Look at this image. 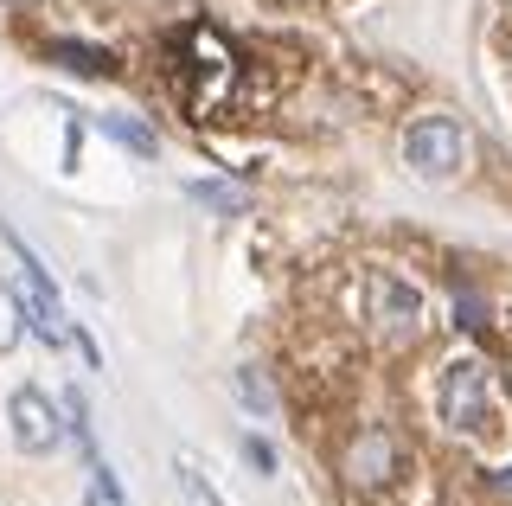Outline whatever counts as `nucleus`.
Instances as JSON below:
<instances>
[{"label": "nucleus", "mask_w": 512, "mask_h": 506, "mask_svg": "<svg viewBox=\"0 0 512 506\" xmlns=\"http://www.w3.org/2000/svg\"><path fill=\"white\" fill-rule=\"evenodd\" d=\"M340 468H346V487H359V494H378V487H391L397 468H404V442H397L391 430H359V436L346 442Z\"/></svg>", "instance_id": "obj_5"}, {"label": "nucleus", "mask_w": 512, "mask_h": 506, "mask_svg": "<svg viewBox=\"0 0 512 506\" xmlns=\"http://www.w3.org/2000/svg\"><path fill=\"white\" fill-rule=\"evenodd\" d=\"M45 58H52V65H64L71 77H116V71H122L109 45H84V39H52V45H45Z\"/></svg>", "instance_id": "obj_7"}, {"label": "nucleus", "mask_w": 512, "mask_h": 506, "mask_svg": "<svg viewBox=\"0 0 512 506\" xmlns=\"http://www.w3.org/2000/svg\"><path fill=\"white\" fill-rule=\"evenodd\" d=\"M404 161L423 180H455L468 167V129L455 116H416L404 129Z\"/></svg>", "instance_id": "obj_2"}, {"label": "nucleus", "mask_w": 512, "mask_h": 506, "mask_svg": "<svg viewBox=\"0 0 512 506\" xmlns=\"http://www.w3.org/2000/svg\"><path fill=\"white\" fill-rule=\"evenodd\" d=\"M20 334H26L20 289H0V353H7V346H20Z\"/></svg>", "instance_id": "obj_10"}, {"label": "nucleus", "mask_w": 512, "mask_h": 506, "mask_svg": "<svg viewBox=\"0 0 512 506\" xmlns=\"http://www.w3.org/2000/svg\"><path fill=\"white\" fill-rule=\"evenodd\" d=\"M372 334L384 353H410L423 334V295L404 276H372Z\"/></svg>", "instance_id": "obj_4"}, {"label": "nucleus", "mask_w": 512, "mask_h": 506, "mask_svg": "<svg viewBox=\"0 0 512 506\" xmlns=\"http://www.w3.org/2000/svg\"><path fill=\"white\" fill-rule=\"evenodd\" d=\"M442 423L448 430H468V436H487L493 430V398H487V366L480 359H455V366L442 372Z\"/></svg>", "instance_id": "obj_3"}, {"label": "nucleus", "mask_w": 512, "mask_h": 506, "mask_svg": "<svg viewBox=\"0 0 512 506\" xmlns=\"http://www.w3.org/2000/svg\"><path fill=\"white\" fill-rule=\"evenodd\" d=\"M103 135H109V141H122L128 154H154V135L141 129V122H128V116H103Z\"/></svg>", "instance_id": "obj_11"}, {"label": "nucleus", "mask_w": 512, "mask_h": 506, "mask_svg": "<svg viewBox=\"0 0 512 506\" xmlns=\"http://www.w3.org/2000/svg\"><path fill=\"white\" fill-rule=\"evenodd\" d=\"M237 52L224 45L218 26H186L180 39H173V77H180L186 103L199 109V116H224V103H231L237 90Z\"/></svg>", "instance_id": "obj_1"}, {"label": "nucleus", "mask_w": 512, "mask_h": 506, "mask_svg": "<svg viewBox=\"0 0 512 506\" xmlns=\"http://www.w3.org/2000/svg\"><path fill=\"white\" fill-rule=\"evenodd\" d=\"M7 430H13V442H20L26 455H45V449H58L64 423H58V404L45 398V391L20 385V391L7 398Z\"/></svg>", "instance_id": "obj_6"}, {"label": "nucleus", "mask_w": 512, "mask_h": 506, "mask_svg": "<svg viewBox=\"0 0 512 506\" xmlns=\"http://www.w3.org/2000/svg\"><path fill=\"white\" fill-rule=\"evenodd\" d=\"M84 468H90V494H84V506H128L122 487H116V474H109L103 462H84Z\"/></svg>", "instance_id": "obj_12"}, {"label": "nucleus", "mask_w": 512, "mask_h": 506, "mask_svg": "<svg viewBox=\"0 0 512 506\" xmlns=\"http://www.w3.org/2000/svg\"><path fill=\"white\" fill-rule=\"evenodd\" d=\"M244 462H250L256 474H276V449H269L263 436H244Z\"/></svg>", "instance_id": "obj_14"}, {"label": "nucleus", "mask_w": 512, "mask_h": 506, "mask_svg": "<svg viewBox=\"0 0 512 506\" xmlns=\"http://www.w3.org/2000/svg\"><path fill=\"white\" fill-rule=\"evenodd\" d=\"M173 474H180V487H186L199 506H224V500L212 494V481H199V468H192V462H173Z\"/></svg>", "instance_id": "obj_13"}, {"label": "nucleus", "mask_w": 512, "mask_h": 506, "mask_svg": "<svg viewBox=\"0 0 512 506\" xmlns=\"http://www.w3.org/2000/svg\"><path fill=\"white\" fill-rule=\"evenodd\" d=\"M455 321H468V327H487V314H480L474 295H455Z\"/></svg>", "instance_id": "obj_15"}, {"label": "nucleus", "mask_w": 512, "mask_h": 506, "mask_svg": "<svg viewBox=\"0 0 512 506\" xmlns=\"http://www.w3.org/2000/svg\"><path fill=\"white\" fill-rule=\"evenodd\" d=\"M186 199L205 205V212H218V218L250 212V193H244V186H224V180H186Z\"/></svg>", "instance_id": "obj_8"}, {"label": "nucleus", "mask_w": 512, "mask_h": 506, "mask_svg": "<svg viewBox=\"0 0 512 506\" xmlns=\"http://www.w3.org/2000/svg\"><path fill=\"white\" fill-rule=\"evenodd\" d=\"M237 391H244V404L256 410V417H276V385H269V378L256 372V366L237 372Z\"/></svg>", "instance_id": "obj_9"}, {"label": "nucleus", "mask_w": 512, "mask_h": 506, "mask_svg": "<svg viewBox=\"0 0 512 506\" xmlns=\"http://www.w3.org/2000/svg\"><path fill=\"white\" fill-rule=\"evenodd\" d=\"M500 481H506V487H512V468H506V474H500Z\"/></svg>", "instance_id": "obj_16"}]
</instances>
